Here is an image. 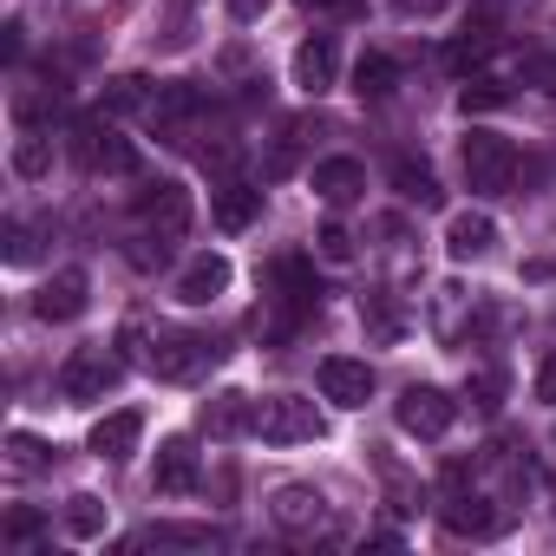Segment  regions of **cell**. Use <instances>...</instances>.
Returning <instances> with one entry per match:
<instances>
[{
    "mask_svg": "<svg viewBox=\"0 0 556 556\" xmlns=\"http://www.w3.org/2000/svg\"><path fill=\"white\" fill-rule=\"evenodd\" d=\"M262 445H308V439H321L328 432V419H321V406L315 400H302V393H268V400H255V426H249Z\"/></svg>",
    "mask_w": 556,
    "mask_h": 556,
    "instance_id": "6da1fadb",
    "label": "cell"
},
{
    "mask_svg": "<svg viewBox=\"0 0 556 556\" xmlns=\"http://www.w3.org/2000/svg\"><path fill=\"white\" fill-rule=\"evenodd\" d=\"M458 164H465L471 197H504V190L517 184V144L497 138V131H471L465 151H458Z\"/></svg>",
    "mask_w": 556,
    "mask_h": 556,
    "instance_id": "7a4b0ae2",
    "label": "cell"
},
{
    "mask_svg": "<svg viewBox=\"0 0 556 556\" xmlns=\"http://www.w3.org/2000/svg\"><path fill=\"white\" fill-rule=\"evenodd\" d=\"M216 354H223V348H216L210 334H190V328H157V334H151V348H144V367H151L157 380H197Z\"/></svg>",
    "mask_w": 556,
    "mask_h": 556,
    "instance_id": "3957f363",
    "label": "cell"
},
{
    "mask_svg": "<svg viewBox=\"0 0 556 556\" xmlns=\"http://www.w3.org/2000/svg\"><path fill=\"white\" fill-rule=\"evenodd\" d=\"M439 517L452 536H491L504 523V510H491V497L471 484V465H452L445 471V497H439Z\"/></svg>",
    "mask_w": 556,
    "mask_h": 556,
    "instance_id": "277c9868",
    "label": "cell"
},
{
    "mask_svg": "<svg viewBox=\"0 0 556 556\" xmlns=\"http://www.w3.org/2000/svg\"><path fill=\"white\" fill-rule=\"evenodd\" d=\"M73 138H79V164L99 170V177H138V170H144V151H138L125 131H112L105 118H86Z\"/></svg>",
    "mask_w": 556,
    "mask_h": 556,
    "instance_id": "5b68a950",
    "label": "cell"
},
{
    "mask_svg": "<svg viewBox=\"0 0 556 556\" xmlns=\"http://www.w3.org/2000/svg\"><path fill=\"white\" fill-rule=\"evenodd\" d=\"M118 374H125V361H118V354H105V348H79V354L60 367V400L92 406V400H105V393L118 387Z\"/></svg>",
    "mask_w": 556,
    "mask_h": 556,
    "instance_id": "8992f818",
    "label": "cell"
},
{
    "mask_svg": "<svg viewBox=\"0 0 556 556\" xmlns=\"http://www.w3.org/2000/svg\"><path fill=\"white\" fill-rule=\"evenodd\" d=\"M190 223H197V203H190V190H184V184H151V190L138 197V229H144V236L184 242V236H190Z\"/></svg>",
    "mask_w": 556,
    "mask_h": 556,
    "instance_id": "52a82bcc",
    "label": "cell"
},
{
    "mask_svg": "<svg viewBox=\"0 0 556 556\" xmlns=\"http://www.w3.org/2000/svg\"><path fill=\"white\" fill-rule=\"evenodd\" d=\"M262 289H268V302H275V308H289L295 321H308V315H315V302H321L315 268H308L302 255H275V262L262 268Z\"/></svg>",
    "mask_w": 556,
    "mask_h": 556,
    "instance_id": "ba28073f",
    "label": "cell"
},
{
    "mask_svg": "<svg viewBox=\"0 0 556 556\" xmlns=\"http://www.w3.org/2000/svg\"><path fill=\"white\" fill-rule=\"evenodd\" d=\"M393 419H400V432H413V439H445L452 419H458V400H452L445 387H406L400 406H393Z\"/></svg>",
    "mask_w": 556,
    "mask_h": 556,
    "instance_id": "9c48e42d",
    "label": "cell"
},
{
    "mask_svg": "<svg viewBox=\"0 0 556 556\" xmlns=\"http://www.w3.org/2000/svg\"><path fill=\"white\" fill-rule=\"evenodd\" d=\"M268 517L282 523L289 536H328L334 530V510H328V497L315 484H282V491L268 497Z\"/></svg>",
    "mask_w": 556,
    "mask_h": 556,
    "instance_id": "30bf717a",
    "label": "cell"
},
{
    "mask_svg": "<svg viewBox=\"0 0 556 556\" xmlns=\"http://www.w3.org/2000/svg\"><path fill=\"white\" fill-rule=\"evenodd\" d=\"M151 118H157V131L170 144H190V125L203 118V86L197 79H164L151 92Z\"/></svg>",
    "mask_w": 556,
    "mask_h": 556,
    "instance_id": "8fae6325",
    "label": "cell"
},
{
    "mask_svg": "<svg viewBox=\"0 0 556 556\" xmlns=\"http://www.w3.org/2000/svg\"><path fill=\"white\" fill-rule=\"evenodd\" d=\"M321 400L341 406V413H361L374 400V367L367 361H348V354H328L321 361Z\"/></svg>",
    "mask_w": 556,
    "mask_h": 556,
    "instance_id": "7c38bea8",
    "label": "cell"
},
{
    "mask_svg": "<svg viewBox=\"0 0 556 556\" xmlns=\"http://www.w3.org/2000/svg\"><path fill=\"white\" fill-rule=\"evenodd\" d=\"M210 216H216V229L242 236V229L262 216V190H255L249 177H216V190H210Z\"/></svg>",
    "mask_w": 556,
    "mask_h": 556,
    "instance_id": "4fadbf2b",
    "label": "cell"
},
{
    "mask_svg": "<svg viewBox=\"0 0 556 556\" xmlns=\"http://www.w3.org/2000/svg\"><path fill=\"white\" fill-rule=\"evenodd\" d=\"M86 302H92L86 268H60L53 282L34 295V315H40V321H79V315H86Z\"/></svg>",
    "mask_w": 556,
    "mask_h": 556,
    "instance_id": "5bb4252c",
    "label": "cell"
},
{
    "mask_svg": "<svg viewBox=\"0 0 556 556\" xmlns=\"http://www.w3.org/2000/svg\"><path fill=\"white\" fill-rule=\"evenodd\" d=\"M334 73H341V47H334V34H315V40L295 47V86H302L308 99L334 92Z\"/></svg>",
    "mask_w": 556,
    "mask_h": 556,
    "instance_id": "9a60e30c",
    "label": "cell"
},
{
    "mask_svg": "<svg viewBox=\"0 0 556 556\" xmlns=\"http://www.w3.org/2000/svg\"><path fill=\"white\" fill-rule=\"evenodd\" d=\"M138 439H144V413H131V406H125V413H105V419L92 426V439H86V445H92V458L125 465V458L138 452Z\"/></svg>",
    "mask_w": 556,
    "mask_h": 556,
    "instance_id": "2e32d148",
    "label": "cell"
},
{
    "mask_svg": "<svg viewBox=\"0 0 556 556\" xmlns=\"http://www.w3.org/2000/svg\"><path fill=\"white\" fill-rule=\"evenodd\" d=\"M197 478H203V471H197V445H190L184 432L164 439V445H157V471H151V484H157L164 497H190Z\"/></svg>",
    "mask_w": 556,
    "mask_h": 556,
    "instance_id": "e0dca14e",
    "label": "cell"
},
{
    "mask_svg": "<svg viewBox=\"0 0 556 556\" xmlns=\"http://www.w3.org/2000/svg\"><path fill=\"white\" fill-rule=\"evenodd\" d=\"M445 249H452V262H484V255L497 249V223H491L484 210H458V216L445 223Z\"/></svg>",
    "mask_w": 556,
    "mask_h": 556,
    "instance_id": "ac0fdd59",
    "label": "cell"
},
{
    "mask_svg": "<svg viewBox=\"0 0 556 556\" xmlns=\"http://www.w3.org/2000/svg\"><path fill=\"white\" fill-rule=\"evenodd\" d=\"M223 289H229V262H223V255H197V262L177 275V302H184V308H210Z\"/></svg>",
    "mask_w": 556,
    "mask_h": 556,
    "instance_id": "d6986e66",
    "label": "cell"
},
{
    "mask_svg": "<svg viewBox=\"0 0 556 556\" xmlns=\"http://www.w3.org/2000/svg\"><path fill=\"white\" fill-rule=\"evenodd\" d=\"M223 530L216 523H144L131 536V549H216Z\"/></svg>",
    "mask_w": 556,
    "mask_h": 556,
    "instance_id": "ffe728a7",
    "label": "cell"
},
{
    "mask_svg": "<svg viewBox=\"0 0 556 556\" xmlns=\"http://www.w3.org/2000/svg\"><path fill=\"white\" fill-rule=\"evenodd\" d=\"M361 190H367V170H361L354 157H321V164H315V197H321V203L341 210V203H354Z\"/></svg>",
    "mask_w": 556,
    "mask_h": 556,
    "instance_id": "44dd1931",
    "label": "cell"
},
{
    "mask_svg": "<svg viewBox=\"0 0 556 556\" xmlns=\"http://www.w3.org/2000/svg\"><path fill=\"white\" fill-rule=\"evenodd\" d=\"M361 321H367L374 341H400V334H406V315H400V295H393V289L361 295Z\"/></svg>",
    "mask_w": 556,
    "mask_h": 556,
    "instance_id": "7402d4cb",
    "label": "cell"
},
{
    "mask_svg": "<svg viewBox=\"0 0 556 556\" xmlns=\"http://www.w3.org/2000/svg\"><path fill=\"white\" fill-rule=\"evenodd\" d=\"M242 426H255V406H249L242 393H216V400L203 406V432H210V439H236Z\"/></svg>",
    "mask_w": 556,
    "mask_h": 556,
    "instance_id": "603a6c76",
    "label": "cell"
},
{
    "mask_svg": "<svg viewBox=\"0 0 556 556\" xmlns=\"http://www.w3.org/2000/svg\"><path fill=\"white\" fill-rule=\"evenodd\" d=\"M99 112H105V118H118V112H151V79H138V73H118V79H105V92H99Z\"/></svg>",
    "mask_w": 556,
    "mask_h": 556,
    "instance_id": "cb8c5ba5",
    "label": "cell"
},
{
    "mask_svg": "<svg viewBox=\"0 0 556 556\" xmlns=\"http://www.w3.org/2000/svg\"><path fill=\"white\" fill-rule=\"evenodd\" d=\"M393 190L406 197V203H419V210H439V177L426 170V164H413V157H393Z\"/></svg>",
    "mask_w": 556,
    "mask_h": 556,
    "instance_id": "d4e9b609",
    "label": "cell"
},
{
    "mask_svg": "<svg viewBox=\"0 0 556 556\" xmlns=\"http://www.w3.org/2000/svg\"><path fill=\"white\" fill-rule=\"evenodd\" d=\"M465 308H478V302H471V289H465V282H445V289L432 295V334H439V341H458Z\"/></svg>",
    "mask_w": 556,
    "mask_h": 556,
    "instance_id": "484cf974",
    "label": "cell"
},
{
    "mask_svg": "<svg viewBox=\"0 0 556 556\" xmlns=\"http://www.w3.org/2000/svg\"><path fill=\"white\" fill-rule=\"evenodd\" d=\"M393 86H400L393 53H361V66H354V92H361V99H393Z\"/></svg>",
    "mask_w": 556,
    "mask_h": 556,
    "instance_id": "4316f807",
    "label": "cell"
},
{
    "mask_svg": "<svg viewBox=\"0 0 556 556\" xmlns=\"http://www.w3.org/2000/svg\"><path fill=\"white\" fill-rule=\"evenodd\" d=\"M47 170H53V138L27 125V131L14 138V177H27V184H34V177H47Z\"/></svg>",
    "mask_w": 556,
    "mask_h": 556,
    "instance_id": "83f0119b",
    "label": "cell"
},
{
    "mask_svg": "<svg viewBox=\"0 0 556 556\" xmlns=\"http://www.w3.org/2000/svg\"><path fill=\"white\" fill-rule=\"evenodd\" d=\"M105 530V504L92 497V491H79V497H66V536H79V543H92Z\"/></svg>",
    "mask_w": 556,
    "mask_h": 556,
    "instance_id": "f1b7e54d",
    "label": "cell"
},
{
    "mask_svg": "<svg viewBox=\"0 0 556 556\" xmlns=\"http://www.w3.org/2000/svg\"><path fill=\"white\" fill-rule=\"evenodd\" d=\"M40 536H47V517H40L34 504H14L8 523H0V543H14V549H27V543H40Z\"/></svg>",
    "mask_w": 556,
    "mask_h": 556,
    "instance_id": "f546056e",
    "label": "cell"
},
{
    "mask_svg": "<svg viewBox=\"0 0 556 556\" xmlns=\"http://www.w3.org/2000/svg\"><path fill=\"white\" fill-rule=\"evenodd\" d=\"M315 249H321V262H334V268H348V262L361 255V249H354V229H348V223H321Z\"/></svg>",
    "mask_w": 556,
    "mask_h": 556,
    "instance_id": "4dcf8cb0",
    "label": "cell"
},
{
    "mask_svg": "<svg viewBox=\"0 0 556 556\" xmlns=\"http://www.w3.org/2000/svg\"><path fill=\"white\" fill-rule=\"evenodd\" d=\"M504 99H510V86H497V79H471V86L458 92V112H465V118H471V112H497Z\"/></svg>",
    "mask_w": 556,
    "mask_h": 556,
    "instance_id": "1f68e13d",
    "label": "cell"
},
{
    "mask_svg": "<svg viewBox=\"0 0 556 556\" xmlns=\"http://www.w3.org/2000/svg\"><path fill=\"white\" fill-rule=\"evenodd\" d=\"M0 255H8L14 268H27V262H34V229H27L21 216H8V229H0Z\"/></svg>",
    "mask_w": 556,
    "mask_h": 556,
    "instance_id": "d6a6232c",
    "label": "cell"
},
{
    "mask_svg": "<svg viewBox=\"0 0 556 556\" xmlns=\"http://www.w3.org/2000/svg\"><path fill=\"white\" fill-rule=\"evenodd\" d=\"M8 458H14V471H47V465H53L34 432H14V439H8Z\"/></svg>",
    "mask_w": 556,
    "mask_h": 556,
    "instance_id": "836d02e7",
    "label": "cell"
},
{
    "mask_svg": "<svg viewBox=\"0 0 556 556\" xmlns=\"http://www.w3.org/2000/svg\"><path fill=\"white\" fill-rule=\"evenodd\" d=\"M125 255H131V268H164V255H170V242H164V236H138V242H131Z\"/></svg>",
    "mask_w": 556,
    "mask_h": 556,
    "instance_id": "e575fe53",
    "label": "cell"
},
{
    "mask_svg": "<svg viewBox=\"0 0 556 556\" xmlns=\"http://www.w3.org/2000/svg\"><path fill=\"white\" fill-rule=\"evenodd\" d=\"M497 393H504V374H497V367H484V374H471V400H478L484 413L497 406Z\"/></svg>",
    "mask_w": 556,
    "mask_h": 556,
    "instance_id": "d590c367",
    "label": "cell"
},
{
    "mask_svg": "<svg viewBox=\"0 0 556 556\" xmlns=\"http://www.w3.org/2000/svg\"><path fill=\"white\" fill-rule=\"evenodd\" d=\"M536 400L556 406V354H543V367H536Z\"/></svg>",
    "mask_w": 556,
    "mask_h": 556,
    "instance_id": "8d00e7d4",
    "label": "cell"
},
{
    "mask_svg": "<svg viewBox=\"0 0 556 556\" xmlns=\"http://www.w3.org/2000/svg\"><path fill=\"white\" fill-rule=\"evenodd\" d=\"M229 14L249 27V21H262V14H268V0H229Z\"/></svg>",
    "mask_w": 556,
    "mask_h": 556,
    "instance_id": "74e56055",
    "label": "cell"
},
{
    "mask_svg": "<svg viewBox=\"0 0 556 556\" xmlns=\"http://www.w3.org/2000/svg\"><path fill=\"white\" fill-rule=\"evenodd\" d=\"M308 14H328V8H354V0H302Z\"/></svg>",
    "mask_w": 556,
    "mask_h": 556,
    "instance_id": "f35d334b",
    "label": "cell"
},
{
    "mask_svg": "<svg viewBox=\"0 0 556 556\" xmlns=\"http://www.w3.org/2000/svg\"><path fill=\"white\" fill-rule=\"evenodd\" d=\"M530 275H536V282H543V275H556V262H530Z\"/></svg>",
    "mask_w": 556,
    "mask_h": 556,
    "instance_id": "ab89813d",
    "label": "cell"
},
{
    "mask_svg": "<svg viewBox=\"0 0 556 556\" xmlns=\"http://www.w3.org/2000/svg\"><path fill=\"white\" fill-rule=\"evenodd\" d=\"M523 8H530V0H523Z\"/></svg>",
    "mask_w": 556,
    "mask_h": 556,
    "instance_id": "60d3db41",
    "label": "cell"
}]
</instances>
